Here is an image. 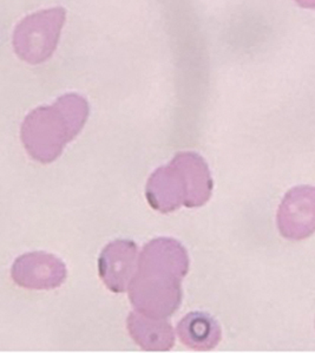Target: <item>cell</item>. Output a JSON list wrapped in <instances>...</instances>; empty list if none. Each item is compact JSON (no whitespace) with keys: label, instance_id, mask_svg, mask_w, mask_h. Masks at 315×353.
Returning <instances> with one entry per match:
<instances>
[{"label":"cell","instance_id":"9c48e42d","mask_svg":"<svg viewBox=\"0 0 315 353\" xmlns=\"http://www.w3.org/2000/svg\"><path fill=\"white\" fill-rule=\"evenodd\" d=\"M132 341L145 351H169L175 344L172 325L165 319H156L142 313L131 312L127 319Z\"/></svg>","mask_w":315,"mask_h":353},{"label":"cell","instance_id":"8fae6325","mask_svg":"<svg viewBox=\"0 0 315 353\" xmlns=\"http://www.w3.org/2000/svg\"><path fill=\"white\" fill-rule=\"evenodd\" d=\"M300 6L307 8H315V0H295Z\"/></svg>","mask_w":315,"mask_h":353},{"label":"cell","instance_id":"ba28073f","mask_svg":"<svg viewBox=\"0 0 315 353\" xmlns=\"http://www.w3.org/2000/svg\"><path fill=\"white\" fill-rule=\"evenodd\" d=\"M172 161L185 181V207L197 208L205 205L214 188L213 177L205 159L196 152H181Z\"/></svg>","mask_w":315,"mask_h":353},{"label":"cell","instance_id":"7a4b0ae2","mask_svg":"<svg viewBox=\"0 0 315 353\" xmlns=\"http://www.w3.org/2000/svg\"><path fill=\"white\" fill-rule=\"evenodd\" d=\"M89 103L78 94H63L52 105L31 111L21 124V139L32 160L50 165L66 144L82 132L89 117Z\"/></svg>","mask_w":315,"mask_h":353},{"label":"cell","instance_id":"52a82bcc","mask_svg":"<svg viewBox=\"0 0 315 353\" xmlns=\"http://www.w3.org/2000/svg\"><path fill=\"white\" fill-rule=\"evenodd\" d=\"M145 196L152 208L168 214L185 205V185L174 162L156 169L148 180Z\"/></svg>","mask_w":315,"mask_h":353},{"label":"cell","instance_id":"3957f363","mask_svg":"<svg viewBox=\"0 0 315 353\" xmlns=\"http://www.w3.org/2000/svg\"><path fill=\"white\" fill-rule=\"evenodd\" d=\"M65 17L63 8L43 10L25 17L13 32L17 56L32 65L48 61L57 49Z\"/></svg>","mask_w":315,"mask_h":353},{"label":"cell","instance_id":"277c9868","mask_svg":"<svg viewBox=\"0 0 315 353\" xmlns=\"http://www.w3.org/2000/svg\"><path fill=\"white\" fill-rule=\"evenodd\" d=\"M278 228L283 238L301 241L315 233V187L289 189L278 205Z\"/></svg>","mask_w":315,"mask_h":353},{"label":"cell","instance_id":"30bf717a","mask_svg":"<svg viewBox=\"0 0 315 353\" xmlns=\"http://www.w3.org/2000/svg\"><path fill=\"white\" fill-rule=\"evenodd\" d=\"M177 334L189 349L209 351L221 341L222 330L208 313L190 312L177 325Z\"/></svg>","mask_w":315,"mask_h":353},{"label":"cell","instance_id":"5b68a950","mask_svg":"<svg viewBox=\"0 0 315 353\" xmlns=\"http://www.w3.org/2000/svg\"><path fill=\"white\" fill-rule=\"evenodd\" d=\"M65 263L46 252H31L17 258L11 270L16 285L26 290H54L66 280Z\"/></svg>","mask_w":315,"mask_h":353},{"label":"cell","instance_id":"8992f818","mask_svg":"<svg viewBox=\"0 0 315 353\" xmlns=\"http://www.w3.org/2000/svg\"><path fill=\"white\" fill-rule=\"evenodd\" d=\"M139 248L134 241L119 239L104 247L99 258V278L114 293L129 290L139 265Z\"/></svg>","mask_w":315,"mask_h":353},{"label":"cell","instance_id":"6da1fadb","mask_svg":"<svg viewBox=\"0 0 315 353\" xmlns=\"http://www.w3.org/2000/svg\"><path fill=\"white\" fill-rule=\"evenodd\" d=\"M189 271V255L175 239L157 238L139 255L129 286V300L144 316L167 319L182 303L181 283Z\"/></svg>","mask_w":315,"mask_h":353}]
</instances>
